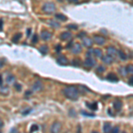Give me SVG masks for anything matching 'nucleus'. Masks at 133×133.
Returning a JSON list of instances; mask_svg holds the SVG:
<instances>
[{"label":"nucleus","instance_id":"nucleus-1","mask_svg":"<svg viewBox=\"0 0 133 133\" xmlns=\"http://www.w3.org/2000/svg\"><path fill=\"white\" fill-rule=\"evenodd\" d=\"M64 95L70 100H76L79 97L78 89L75 86H67L64 89Z\"/></svg>","mask_w":133,"mask_h":133},{"label":"nucleus","instance_id":"nucleus-2","mask_svg":"<svg viewBox=\"0 0 133 133\" xmlns=\"http://www.w3.org/2000/svg\"><path fill=\"white\" fill-rule=\"evenodd\" d=\"M56 7L53 2H46L43 5V12L47 14H52L55 12Z\"/></svg>","mask_w":133,"mask_h":133},{"label":"nucleus","instance_id":"nucleus-3","mask_svg":"<svg viewBox=\"0 0 133 133\" xmlns=\"http://www.w3.org/2000/svg\"><path fill=\"white\" fill-rule=\"evenodd\" d=\"M83 65H84V67H86V68H91L92 66L96 65V61L92 57H87Z\"/></svg>","mask_w":133,"mask_h":133},{"label":"nucleus","instance_id":"nucleus-4","mask_svg":"<svg viewBox=\"0 0 133 133\" xmlns=\"http://www.w3.org/2000/svg\"><path fill=\"white\" fill-rule=\"evenodd\" d=\"M61 129V123H59V122H54L50 128V132L51 133H60Z\"/></svg>","mask_w":133,"mask_h":133},{"label":"nucleus","instance_id":"nucleus-5","mask_svg":"<svg viewBox=\"0 0 133 133\" xmlns=\"http://www.w3.org/2000/svg\"><path fill=\"white\" fill-rule=\"evenodd\" d=\"M43 88H44V85H43L41 81H36L32 85V90L34 91H40L43 90Z\"/></svg>","mask_w":133,"mask_h":133},{"label":"nucleus","instance_id":"nucleus-6","mask_svg":"<svg viewBox=\"0 0 133 133\" xmlns=\"http://www.w3.org/2000/svg\"><path fill=\"white\" fill-rule=\"evenodd\" d=\"M53 36V34L47 30H43L41 32V38L44 41H49Z\"/></svg>","mask_w":133,"mask_h":133},{"label":"nucleus","instance_id":"nucleus-7","mask_svg":"<svg viewBox=\"0 0 133 133\" xmlns=\"http://www.w3.org/2000/svg\"><path fill=\"white\" fill-rule=\"evenodd\" d=\"M93 41L97 44H99V45H102V44H105L106 42V39L101 36H94L93 37Z\"/></svg>","mask_w":133,"mask_h":133},{"label":"nucleus","instance_id":"nucleus-8","mask_svg":"<svg viewBox=\"0 0 133 133\" xmlns=\"http://www.w3.org/2000/svg\"><path fill=\"white\" fill-rule=\"evenodd\" d=\"M71 37H72V34H71L70 32H68V31L61 33V36H60V38L62 41H67V40H69Z\"/></svg>","mask_w":133,"mask_h":133},{"label":"nucleus","instance_id":"nucleus-9","mask_svg":"<svg viewBox=\"0 0 133 133\" xmlns=\"http://www.w3.org/2000/svg\"><path fill=\"white\" fill-rule=\"evenodd\" d=\"M71 51H72V53L74 54H78L82 52V46H81V44H75L74 45L72 46L71 48Z\"/></svg>","mask_w":133,"mask_h":133},{"label":"nucleus","instance_id":"nucleus-10","mask_svg":"<svg viewBox=\"0 0 133 133\" xmlns=\"http://www.w3.org/2000/svg\"><path fill=\"white\" fill-rule=\"evenodd\" d=\"M106 79L107 80H108L109 82H115V83H117L118 81H119V79H118V77L116 76V75L115 74H114V73H109L108 75H107V77H106Z\"/></svg>","mask_w":133,"mask_h":133},{"label":"nucleus","instance_id":"nucleus-11","mask_svg":"<svg viewBox=\"0 0 133 133\" xmlns=\"http://www.w3.org/2000/svg\"><path fill=\"white\" fill-rule=\"evenodd\" d=\"M107 55L113 57V58L116 56L117 54V50L114 46H108L107 49Z\"/></svg>","mask_w":133,"mask_h":133},{"label":"nucleus","instance_id":"nucleus-12","mask_svg":"<svg viewBox=\"0 0 133 133\" xmlns=\"http://www.w3.org/2000/svg\"><path fill=\"white\" fill-rule=\"evenodd\" d=\"M113 106H114L115 110H116L117 112L120 111L122 109V107H123V103H122V100H120V99H115V100L113 102Z\"/></svg>","mask_w":133,"mask_h":133},{"label":"nucleus","instance_id":"nucleus-13","mask_svg":"<svg viewBox=\"0 0 133 133\" xmlns=\"http://www.w3.org/2000/svg\"><path fill=\"white\" fill-rule=\"evenodd\" d=\"M57 63L60 65H66L68 63V61H67L66 57L62 55V56H60L59 58H57Z\"/></svg>","mask_w":133,"mask_h":133},{"label":"nucleus","instance_id":"nucleus-14","mask_svg":"<svg viewBox=\"0 0 133 133\" xmlns=\"http://www.w3.org/2000/svg\"><path fill=\"white\" fill-rule=\"evenodd\" d=\"M102 61L104 63H106L107 65H109V64H111V63H113L114 58L113 57L109 56V55H106V56L102 57Z\"/></svg>","mask_w":133,"mask_h":133},{"label":"nucleus","instance_id":"nucleus-15","mask_svg":"<svg viewBox=\"0 0 133 133\" xmlns=\"http://www.w3.org/2000/svg\"><path fill=\"white\" fill-rule=\"evenodd\" d=\"M112 125H111L110 123H106L103 126V131L104 133H110L111 131H112Z\"/></svg>","mask_w":133,"mask_h":133},{"label":"nucleus","instance_id":"nucleus-16","mask_svg":"<svg viewBox=\"0 0 133 133\" xmlns=\"http://www.w3.org/2000/svg\"><path fill=\"white\" fill-rule=\"evenodd\" d=\"M83 44L86 47H91L92 45V40L89 37H83Z\"/></svg>","mask_w":133,"mask_h":133},{"label":"nucleus","instance_id":"nucleus-17","mask_svg":"<svg viewBox=\"0 0 133 133\" xmlns=\"http://www.w3.org/2000/svg\"><path fill=\"white\" fill-rule=\"evenodd\" d=\"M48 51H49V48L46 44H44V45H42V46L39 48V52H40L43 55H46L47 53H48Z\"/></svg>","mask_w":133,"mask_h":133},{"label":"nucleus","instance_id":"nucleus-18","mask_svg":"<svg viewBox=\"0 0 133 133\" xmlns=\"http://www.w3.org/2000/svg\"><path fill=\"white\" fill-rule=\"evenodd\" d=\"M48 23H49V25H50L51 27H53V28H60V27H61L60 23H59V22H57L56 20H49Z\"/></svg>","mask_w":133,"mask_h":133},{"label":"nucleus","instance_id":"nucleus-19","mask_svg":"<svg viewBox=\"0 0 133 133\" xmlns=\"http://www.w3.org/2000/svg\"><path fill=\"white\" fill-rule=\"evenodd\" d=\"M55 18H56L57 20H62V21H65V20H67V18H66L64 14H62V13H56L55 14Z\"/></svg>","mask_w":133,"mask_h":133},{"label":"nucleus","instance_id":"nucleus-20","mask_svg":"<svg viewBox=\"0 0 133 133\" xmlns=\"http://www.w3.org/2000/svg\"><path fill=\"white\" fill-rule=\"evenodd\" d=\"M22 35L20 34V33H17V34H15L13 36H12V42L13 43H18L19 41H20V39L21 38Z\"/></svg>","mask_w":133,"mask_h":133},{"label":"nucleus","instance_id":"nucleus-21","mask_svg":"<svg viewBox=\"0 0 133 133\" xmlns=\"http://www.w3.org/2000/svg\"><path fill=\"white\" fill-rule=\"evenodd\" d=\"M93 54L97 58H102V51L100 49H95L93 50Z\"/></svg>","mask_w":133,"mask_h":133},{"label":"nucleus","instance_id":"nucleus-22","mask_svg":"<svg viewBox=\"0 0 133 133\" xmlns=\"http://www.w3.org/2000/svg\"><path fill=\"white\" fill-rule=\"evenodd\" d=\"M14 81H15V77L12 75H11V74H9V75L6 76V83H12Z\"/></svg>","mask_w":133,"mask_h":133},{"label":"nucleus","instance_id":"nucleus-23","mask_svg":"<svg viewBox=\"0 0 133 133\" xmlns=\"http://www.w3.org/2000/svg\"><path fill=\"white\" fill-rule=\"evenodd\" d=\"M87 107H90V108L92 109V110L96 111L98 109V104L96 102L92 103V104H89V103H87Z\"/></svg>","mask_w":133,"mask_h":133},{"label":"nucleus","instance_id":"nucleus-24","mask_svg":"<svg viewBox=\"0 0 133 133\" xmlns=\"http://www.w3.org/2000/svg\"><path fill=\"white\" fill-rule=\"evenodd\" d=\"M117 53H118V55H119V57L121 58V60H123V61H125L126 59H127V55L125 54L123 52H122V51H119V52H117Z\"/></svg>","mask_w":133,"mask_h":133},{"label":"nucleus","instance_id":"nucleus-25","mask_svg":"<svg viewBox=\"0 0 133 133\" xmlns=\"http://www.w3.org/2000/svg\"><path fill=\"white\" fill-rule=\"evenodd\" d=\"M29 131H30V132H31V133L35 132V131H38V125H36V124H32V125H31L30 129H29Z\"/></svg>","mask_w":133,"mask_h":133},{"label":"nucleus","instance_id":"nucleus-26","mask_svg":"<svg viewBox=\"0 0 133 133\" xmlns=\"http://www.w3.org/2000/svg\"><path fill=\"white\" fill-rule=\"evenodd\" d=\"M119 72L123 76H125L128 74L127 71H126V67H121V68H119Z\"/></svg>","mask_w":133,"mask_h":133},{"label":"nucleus","instance_id":"nucleus-27","mask_svg":"<svg viewBox=\"0 0 133 133\" xmlns=\"http://www.w3.org/2000/svg\"><path fill=\"white\" fill-rule=\"evenodd\" d=\"M126 71H127V73H130V74H133V66L132 65H129V66H126Z\"/></svg>","mask_w":133,"mask_h":133},{"label":"nucleus","instance_id":"nucleus-28","mask_svg":"<svg viewBox=\"0 0 133 133\" xmlns=\"http://www.w3.org/2000/svg\"><path fill=\"white\" fill-rule=\"evenodd\" d=\"M106 68H105V66H99V67L97 68V72L99 73V74H101V73L103 72H105Z\"/></svg>","mask_w":133,"mask_h":133},{"label":"nucleus","instance_id":"nucleus-29","mask_svg":"<svg viewBox=\"0 0 133 133\" xmlns=\"http://www.w3.org/2000/svg\"><path fill=\"white\" fill-rule=\"evenodd\" d=\"M72 64L74 65V66H80V64H81V62H80V61H79V60H77V59H75V60L73 61Z\"/></svg>","mask_w":133,"mask_h":133},{"label":"nucleus","instance_id":"nucleus-30","mask_svg":"<svg viewBox=\"0 0 133 133\" xmlns=\"http://www.w3.org/2000/svg\"><path fill=\"white\" fill-rule=\"evenodd\" d=\"M119 131H120V127L119 126H115V127H114V129H112L111 133H119Z\"/></svg>","mask_w":133,"mask_h":133},{"label":"nucleus","instance_id":"nucleus-31","mask_svg":"<svg viewBox=\"0 0 133 133\" xmlns=\"http://www.w3.org/2000/svg\"><path fill=\"white\" fill-rule=\"evenodd\" d=\"M82 114H83V115H87V116H89V117H94V116H95V115H93V114L87 113V112H85V111H82Z\"/></svg>","mask_w":133,"mask_h":133},{"label":"nucleus","instance_id":"nucleus-32","mask_svg":"<svg viewBox=\"0 0 133 133\" xmlns=\"http://www.w3.org/2000/svg\"><path fill=\"white\" fill-rule=\"evenodd\" d=\"M14 87H15L17 91H20V90H21V85L19 84V83H15V84H14Z\"/></svg>","mask_w":133,"mask_h":133},{"label":"nucleus","instance_id":"nucleus-33","mask_svg":"<svg viewBox=\"0 0 133 133\" xmlns=\"http://www.w3.org/2000/svg\"><path fill=\"white\" fill-rule=\"evenodd\" d=\"M38 37H37V35H34V36H33V39H32V43L33 44H35V43L37 42V40H38Z\"/></svg>","mask_w":133,"mask_h":133},{"label":"nucleus","instance_id":"nucleus-34","mask_svg":"<svg viewBox=\"0 0 133 133\" xmlns=\"http://www.w3.org/2000/svg\"><path fill=\"white\" fill-rule=\"evenodd\" d=\"M92 54H93V50H92V49H91V50L88 51V53H87L86 56L87 57H91V55H92Z\"/></svg>","mask_w":133,"mask_h":133},{"label":"nucleus","instance_id":"nucleus-35","mask_svg":"<svg viewBox=\"0 0 133 133\" xmlns=\"http://www.w3.org/2000/svg\"><path fill=\"white\" fill-rule=\"evenodd\" d=\"M129 84L130 85H131V86H133V76H131L130 77V79H129Z\"/></svg>","mask_w":133,"mask_h":133},{"label":"nucleus","instance_id":"nucleus-36","mask_svg":"<svg viewBox=\"0 0 133 133\" xmlns=\"http://www.w3.org/2000/svg\"><path fill=\"white\" fill-rule=\"evenodd\" d=\"M67 28H72V29H76L78 27L75 26V25H68V26H67Z\"/></svg>","mask_w":133,"mask_h":133},{"label":"nucleus","instance_id":"nucleus-37","mask_svg":"<svg viewBox=\"0 0 133 133\" xmlns=\"http://www.w3.org/2000/svg\"><path fill=\"white\" fill-rule=\"evenodd\" d=\"M4 64V60H0V68H1V67H3Z\"/></svg>","mask_w":133,"mask_h":133},{"label":"nucleus","instance_id":"nucleus-38","mask_svg":"<svg viewBox=\"0 0 133 133\" xmlns=\"http://www.w3.org/2000/svg\"><path fill=\"white\" fill-rule=\"evenodd\" d=\"M30 34H31V28H28V29H27V36H29Z\"/></svg>","mask_w":133,"mask_h":133},{"label":"nucleus","instance_id":"nucleus-39","mask_svg":"<svg viewBox=\"0 0 133 133\" xmlns=\"http://www.w3.org/2000/svg\"><path fill=\"white\" fill-rule=\"evenodd\" d=\"M3 29V20L1 19L0 20V30H2Z\"/></svg>","mask_w":133,"mask_h":133},{"label":"nucleus","instance_id":"nucleus-40","mask_svg":"<svg viewBox=\"0 0 133 133\" xmlns=\"http://www.w3.org/2000/svg\"><path fill=\"white\" fill-rule=\"evenodd\" d=\"M70 3H74V4H76V3H78V0H68Z\"/></svg>","mask_w":133,"mask_h":133},{"label":"nucleus","instance_id":"nucleus-41","mask_svg":"<svg viewBox=\"0 0 133 133\" xmlns=\"http://www.w3.org/2000/svg\"><path fill=\"white\" fill-rule=\"evenodd\" d=\"M85 35H86V34H85L84 32H82L80 35H79L78 36H79V37H81V38H83V36H85Z\"/></svg>","mask_w":133,"mask_h":133},{"label":"nucleus","instance_id":"nucleus-42","mask_svg":"<svg viewBox=\"0 0 133 133\" xmlns=\"http://www.w3.org/2000/svg\"><path fill=\"white\" fill-rule=\"evenodd\" d=\"M3 126H4V123H3L2 119H1V118H0V128H2Z\"/></svg>","mask_w":133,"mask_h":133},{"label":"nucleus","instance_id":"nucleus-43","mask_svg":"<svg viewBox=\"0 0 133 133\" xmlns=\"http://www.w3.org/2000/svg\"><path fill=\"white\" fill-rule=\"evenodd\" d=\"M61 45L59 44V45H58V47H56V51H57V52H60V51H61Z\"/></svg>","mask_w":133,"mask_h":133},{"label":"nucleus","instance_id":"nucleus-44","mask_svg":"<svg viewBox=\"0 0 133 133\" xmlns=\"http://www.w3.org/2000/svg\"><path fill=\"white\" fill-rule=\"evenodd\" d=\"M3 84V78H2V75H0V85Z\"/></svg>","mask_w":133,"mask_h":133},{"label":"nucleus","instance_id":"nucleus-45","mask_svg":"<svg viewBox=\"0 0 133 133\" xmlns=\"http://www.w3.org/2000/svg\"><path fill=\"white\" fill-rule=\"evenodd\" d=\"M72 44H73L72 42H71V43H69V44H67V45H66V48H70L71 46H73V45H72Z\"/></svg>","mask_w":133,"mask_h":133},{"label":"nucleus","instance_id":"nucleus-46","mask_svg":"<svg viewBox=\"0 0 133 133\" xmlns=\"http://www.w3.org/2000/svg\"><path fill=\"white\" fill-rule=\"evenodd\" d=\"M58 1H60V2H62V1H64V0H58Z\"/></svg>","mask_w":133,"mask_h":133},{"label":"nucleus","instance_id":"nucleus-47","mask_svg":"<svg viewBox=\"0 0 133 133\" xmlns=\"http://www.w3.org/2000/svg\"><path fill=\"white\" fill-rule=\"evenodd\" d=\"M18 1H20V2H23V0H18Z\"/></svg>","mask_w":133,"mask_h":133},{"label":"nucleus","instance_id":"nucleus-48","mask_svg":"<svg viewBox=\"0 0 133 133\" xmlns=\"http://www.w3.org/2000/svg\"><path fill=\"white\" fill-rule=\"evenodd\" d=\"M92 133H99V132H97V131H93Z\"/></svg>","mask_w":133,"mask_h":133},{"label":"nucleus","instance_id":"nucleus-49","mask_svg":"<svg viewBox=\"0 0 133 133\" xmlns=\"http://www.w3.org/2000/svg\"><path fill=\"white\" fill-rule=\"evenodd\" d=\"M0 133H2V131H0Z\"/></svg>","mask_w":133,"mask_h":133},{"label":"nucleus","instance_id":"nucleus-50","mask_svg":"<svg viewBox=\"0 0 133 133\" xmlns=\"http://www.w3.org/2000/svg\"><path fill=\"white\" fill-rule=\"evenodd\" d=\"M123 133H126V132H125V131H123Z\"/></svg>","mask_w":133,"mask_h":133}]
</instances>
